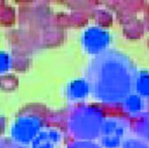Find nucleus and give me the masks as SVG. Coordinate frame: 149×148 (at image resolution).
<instances>
[{"label":"nucleus","mask_w":149,"mask_h":148,"mask_svg":"<svg viewBox=\"0 0 149 148\" xmlns=\"http://www.w3.org/2000/svg\"><path fill=\"white\" fill-rule=\"evenodd\" d=\"M137 71L128 57L114 50L93 58L86 71L90 92L102 101H118L135 89Z\"/></svg>","instance_id":"f257e3e1"},{"label":"nucleus","mask_w":149,"mask_h":148,"mask_svg":"<svg viewBox=\"0 0 149 148\" xmlns=\"http://www.w3.org/2000/svg\"><path fill=\"white\" fill-rule=\"evenodd\" d=\"M59 138V133L55 130L40 132L33 140V148H54Z\"/></svg>","instance_id":"39448f33"},{"label":"nucleus","mask_w":149,"mask_h":148,"mask_svg":"<svg viewBox=\"0 0 149 148\" xmlns=\"http://www.w3.org/2000/svg\"><path fill=\"white\" fill-rule=\"evenodd\" d=\"M11 66V58L6 52L0 51V73H4L10 69Z\"/></svg>","instance_id":"0eeeda50"},{"label":"nucleus","mask_w":149,"mask_h":148,"mask_svg":"<svg viewBox=\"0 0 149 148\" xmlns=\"http://www.w3.org/2000/svg\"><path fill=\"white\" fill-rule=\"evenodd\" d=\"M135 89H139L144 94H149V74H137Z\"/></svg>","instance_id":"423d86ee"},{"label":"nucleus","mask_w":149,"mask_h":148,"mask_svg":"<svg viewBox=\"0 0 149 148\" xmlns=\"http://www.w3.org/2000/svg\"><path fill=\"white\" fill-rule=\"evenodd\" d=\"M89 92L88 84L85 79H76L70 81L66 90L67 96L71 100L83 99L88 96Z\"/></svg>","instance_id":"20e7f679"},{"label":"nucleus","mask_w":149,"mask_h":148,"mask_svg":"<svg viewBox=\"0 0 149 148\" xmlns=\"http://www.w3.org/2000/svg\"><path fill=\"white\" fill-rule=\"evenodd\" d=\"M108 40L109 38L107 33L94 27L85 30L81 37V43L86 51L97 55L104 51Z\"/></svg>","instance_id":"7ed1b4c3"},{"label":"nucleus","mask_w":149,"mask_h":148,"mask_svg":"<svg viewBox=\"0 0 149 148\" xmlns=\"http://www.w3.org/2000/svg\"><path fill=\"white\" fill-rule=\"evenodd\" d=\"M41 122L33 116H24L17 119L12 126L11 134L17 142L27 144L33 141L40 132Z\"/></svg>","instance_id":"f03ea898"}]
</instances>
